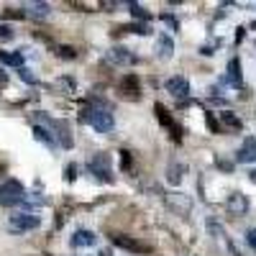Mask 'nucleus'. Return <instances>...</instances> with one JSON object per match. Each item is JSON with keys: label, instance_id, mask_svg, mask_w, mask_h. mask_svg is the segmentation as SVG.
<instances>
[{"label": "nucleus", "instance_id": "f257e3e1", "mask_svg": "<svg viewBox=\"0 0 256 256\" xmlns=\"http://www.w3.org/2000/svg\"><path fill=\"white\" fill-rule=\"evenodd\" d=\"M80 120L88 123L90 128H95L98 134H110L113 128H116V118H113L110 108H105V105L98 102V100L82 102V108H80Z\"/></svg>", "mask_w": 256, "mask_h": 256}, {"label": "nucleus", "instance_id": "f03ea898", "mask_svg": "<svg viewBox=\"0 0 256 256\" xmlns=\"http://www.w3.org/2000/svg\"><path fill=\"white\" fill-rule=\"evenodd\" d=\"M26 200V190L18 180H6L0 182V205L6 208H13V205H20Z\"/></svg>", "mask_w": 256, "mask_h": 256}, {"label": "nucleus", "instance_id": "7ed1b4c3", "mask_svg": "<svg viewBox=\"0 0 256 256\" xmlns=\"http://www.w3.org/2000/svg\"><path fill=\"white\" fill-rule=\"evenodd\" d=\"M88 169L90 174H95L98 180H105V182H113V166H110V154H95L90 162H88Z\"/></svg>", "mask_w": 256, "mask_h": 256}, {"label": "nucleus", "instance_id": "20e7f679", "mask_svg": "<svg viewBox=\"0 0 256 256\" xmlns=\"http://www.w3.org/2000/svg\"><path fill=\"white\" fill-rule=\"evenodd\" d=\"M41 226V218L34 216V212H13L8 218V228L13 233H26V230H34Z\"/></svg>", "mask_w": 256, "mask_h": 256}, {"label": "nucleus", "instance_id": "39448f33", "mask_svg": "<svg viewBox=\"0 0 256 256\" xmlns=\"http://www.w3.org/2000/svg\"><path fill=\"white\" fill-rule=\"evenodd\" d=\"M108 62L118 64V67H131V64H136V62H138V56H136V54H131L126 46H113V49L108 52Z\"/></svg>", "mask_w": 256, "mask_h": 256}, {"label": "nucleus", "instance_id": "423d86ee", "mask_svg": "<svg viewBox=\"0 0 256 256\" xmlns=\"http://www.w3.org/2000/svg\"><path fill=\"white\" fill-rule=\"evenodd\" d=\"M113 244H116L118 248L128 251V254H146V251H148V246H146L144 241H136V238H131V236H113Z\"/></svg>", "mask_w": 256, "mask_h": 256}, {"label": "nucleus", "instance_id": "0eeeda50", "mask_svg": "<svg viewBox=\"0 0 256 256\" xmlns=\"http://www.w3.org/2000/svg\"><path fill=\"white\" fill-rule=\"evenodd\" d=\"M166 202H169V208H174L180 216H190V210H192V200L187 195H182V192H169Z\"/></svg>", "mask_w": 256, "mask_h": 256}, {"label": "nucleus", "instance_id": "6e6552de", "mask_svg": "<svg viewBox=\"0 0 256 256\" xmlns=\"http://www.w3.org/2000/svg\"><path fill=\"white\" fill-rule=\"evenodd\" d=\"M226 210L230 212V216H244V212L248 210L246 195H241V192H233V195L226 200Z\"/></svg>", "mask_w": 256, "mask_h": 256}, {"label": "nucleus", "instance_id": "1a4fd4ad", "mask_svg": "<svg viewBox=\"0 0 256 256\" xmlns=\"http://www.w3.org/2000/svg\"><path fill=\"white\" fill-rule=\"evenodd\" d=\"M166 92H172L174 98H187V95H190V82H187L182 74L169 77V80H166Z\"/></svg>", "mask_w": 256, "mask_h": 256}, {"label": "nucleus", "instance_id": "9d476101", "mask_svg": "<svg viewBox=\"0 0 256 256\" xmlns=\"http://www.w3.org/2000/svg\"><path fill=\"white\" fill-rule=\"evenodd\" d=\"M156 116H159L162 126H166L169 131H172V138H174V141H180V138H182V128H180V126L174 123V118L169 116V110L164 108V105H159V102H156Z\"/></svg>", "mask_w": 256, "mask_h": 256}, {"label": "nucleus", "instance_id": "9b49d317", "mask_svg": "<svg viewBox=\"0 0 256 256\" xmlns=\"http://www.w3.org/2000/svg\"><path fill=\"white\" fill-rule=\"evenodd\" d=\"M223 82L226 84H233V88H241V62L238 59H230V64H228V74L223 77Z\"/></svg>", "mask_w": 256, "mask_h": 256}, {"label": "nucleus", "instance_id": "f8f14e48", "mask_svg": "<svg viewBox=\"0 0 256 256\" xmlns=\"http://www.w3.org/2000/svg\"><path fill=\"white\" fill-rule=\"evenodd\" d=\"M236 162H256V138L248 136L241 146V152L236 154Z\"/></svg>", "mask_w": 256, "mask_h": 256}, {"label": "nucleus", "instance_id": "ddd939ff", "mask_svg": "<svg viewBox=\"0 0 256 256\" xmlns=\"http://www.w3.org/2000/svg\"><path fill=\"white\" fill-rule=\"evenodd\" d=\"M95 241H98V236H95L92 230H77L74 236H72V246H74V248H80V246H92Z\"/></svg>", "mask_w": 256, "mask_h": 256}, {"label": "nucleus", "instance_id": "4468645a", "mask_svg": "<svg viewBox=\"0 0 256 256\" xmlns=\"http://www.w3.org/2000/svg\"><path fill=\"white\" fill-rule=\"evenodd\" d=\"M172 49H174V41H172V36H159V44H156V54L162 56V59H169L172 56Z\"/></svg>", "mask_w": 256, "mask_h": 256}, {"label": "nucleus", "instance_id": "2eb2a0df", "mask_svg": "<svg viewBox=\"0 0 256 256\" xmlns=\"http://www.w3.org/2000/svg\"><path fill=\"white\" fill-rule=\"evenodd\" d=\"M34 136H36L38 141H44L46 146H54V144H56V138H54V134L49 131V128H46L44 123H41V126H34Z\"/></svg>", "mask_w": 256, "mask_h": 256}, {"label": "nucleus", "instance_id": "dca6fc26", "mask_svg": "<svg viewBox=\"0 0 256 256\" xmlns=\"http://www.w3.org/2000/svg\"><path fill=\"white\" fill-rule=\"evenodd\" d=\"M0 62L20 70V67H24V54H20V52H13V54H8V52H0Z\"/></svg>", "mask_w": 256, "mask_h": 256}, {"label": "nucleus", "instance_id": "f3484780", "mask_svg": "<svg viewBox=\"0 0 256 256\" xmlns=\"http://www.w3.org/2000/svg\"><path fill=\"white\" fill-rule=\"evenodd\" d=\"M184 172H187V166H184V164H172V166H169V172H166V180L172 182V184H180Z\"/></svg>", "mask_w": 256, "mask_h": 256}, {"label": "nucleus", "instance_id": "a211bd4d", "mask_svg": "<svg viewBox=\"0 0 256 256\" xmlns=\"http://www.w3.org/2000/svg\"><path fill=\"white\" fill-rule=\"evenodd\" d=\"M220 118H223V123H226L228 128H233V131H241V120L233 116V113H220Z\"/></svg>", "mask_w": 256, "mask_h": 256}, {"label": "nucleus", "instance_id": "6ab92c4d", "mask_svg": "<svg viewBox=\"0 0 256 256\" xmlns=\"http://www.w3.org/2000/svg\"><path fill=\"white\" fill-rule=\"evenodd\" d=\"M28 8H31V16H36V18H46L49 16V6L46 3H34Z\"/></svg>", "mask_w": 256, "mask_h": 256}, {"label": "nucleus", "instance_id": "aec40b11", "mask_svg": "<svg viewBox=\"0 0 256 256\" xmlns=\"http://www.w3.org/2000/svg\"><path fill=\"white\" fill-rule=\"evenodd\" d=\"M18 74L24 77L28 84H34V82H36V77H34V74H31V70H26V67H20V70H18Z\"/></svg>", "mask_w": 256, "mask_h": 256}, {"label": "nucleus", "instance_id": "412c9836", "mask_svg": "<svg viewBox=\"0 0 256 256\" xmlns=\"http://www.w3.org/2000/svg\"><path fill=\"white\" fill-rule=\"evenodd\" d=\"M246 241H248V246L256 251V228H251V230H246Z\"/></svg>", "mask_w": 256, "mask_h": 256}, {"label": "nucleus", "instance_id": "4be33fe9", "mask_svg": "<svg viewBox=\"0 0 256 256\" xmlns=\"http://www.w3.org/2000/svg\"><path fill=\"white\" fill-rule=\"evenodd\" d=\"M0 38H3V41L13 38V28L10 26H0Z\"/></svg>", "mask_w": 256, "mask_h": 256}, {"label": "nucleus", "instance_id": "5701e85b", "mask_svg": "<svg viewBox=\"0 0 256 256\" xmlns=\"http://www.w3.org/2000/svg\"><path fill=\"white\" fill-rule=\"evenodd\" d=\"M59 56H67V59H72L74 56V49L72 46H59V52H56Z\"/></svg>", "mask_w": 256, "mask_h": 256}, {"label": "nucleus", "instance_id": "b1692460", "mask_svg": "<svg viewBox=\"0 0 256 256\" xmlns=\"http://www.w3.org/2000/svg\"><path fill=\"white\" fill-rule=\"evenodd\" d=\"M131 8H134V16H136V18H148V13H146V10H144L141 6H136V3H131Z\"/></svg>", "mask_w": 256, "mask_h": 256}, {"label": "nucleus", "instance_id": "393cba45", "mask_svg": "<svg viewBox=\"0 0 256 256\" xmlns=\"http://www.w3.org/2000/svg\"><path fill=\"white\" fill-rule=\"evenodd\" d=\"M6 82H8V74H6L3 70H0V84H6Z\"/></svg>", "mask_w": 256, "mask_h": 256}, {"label": "nucleus", "instance_id": "a878e982", "mask_svg": "<svg viewBox=\"0 0 256 256\" xmlns=\"http://www.w3.org/2000/svg\"><path fill=\"white\" fill-rule=\"evenodd\" d=\"M248 180H251V182H254V184H256V169H254V172H251V174H248Z\"/></svg>", "mask_w": 256, "mask_h": 256}, {"label": "nucleus", "instance_id": "bb28decb", "mask_svg": "<svg viewBox=\"0 0 256 256\" xmlns=\"http://www.w3.org/2000/svg\"><path fill=\"white\" fill-rule=\"evenodd\" d=\"M98 256H110V248H105V251H100Z\"/></svg>", "mask_w": 256, "mask_h": 256}]
</instances>
